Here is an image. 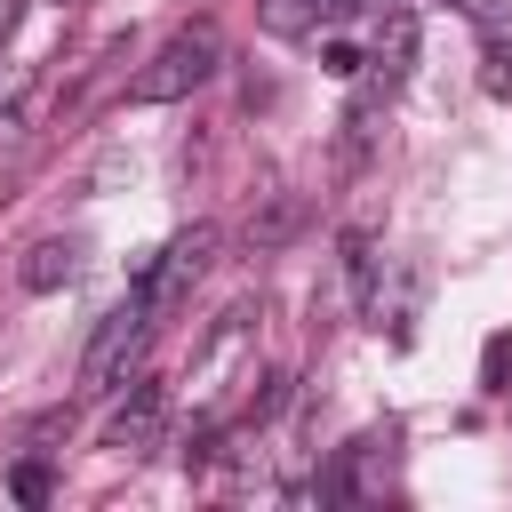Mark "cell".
<instances>
[{
  "instance_id": "10",
  "label": "cell",
  "mask_w": 512,
  "mask_h": 512,
  "mask_svg": "<svg viewBox=\"0 0 512 512\" xmlns=\"http://www.w3.org/2000/svg\"><path fill=\"white\" fill-rule=\"evenodd\" d=\"M256 24L280 40H304V32H320V0H256Z\"/></svg>"
},
{
  "instance_id": "7",
  "label": "cell",
  "mask_w": 512,
  "mask_h": 512,
  "mask_svg": "<svg viewBox=\"0 0 512 512\" xmlns=\"http://www.w3.org/2000/svg\"><path fill=\"white\" fill-rule=\"evenodd\" d=\"M304 232V192H264L256 208H248V224H240V240L256 248V256H272V248H288Z\"/></svg>"
},
{
  "instance_id": "12",
  "label": "cell",
  "mask_w": 512,
  "mask_h": 512,
  "mask_svg": "<svg viewBox=\"0 0 512 512\" xmlns=\"http://www.w3.org/2000/svg\"><path fill=\"white\" fill-rule=\"evenodd\" d=\"M480 392H512V336L504 328L480 344Z\"/></svg>"
},
{
  "instance_id": "11",
  "label": "cell",
  "mask_w": 512,
  "mask_h": 512,
  "mask_svg": "<svg viewBox=\"0 0 512 512\" xmlns=\"http://www.w3.org/2000/svg\"><path fill=\"white\" fill-rule=\"evenodd\" d=\"M8 496H16V504H48V496H56V472H48L40 456H24V464H8Z\"/></svg>"
},
{
  "instance_id": "8",
  "label": "cell",
  "mask_w": 512,
  "mask_h": 512,
  "mask_svg": "<svg viewBox=\"0 0 512 512\" xmlns=\"http://www.w3.org/2000/svg\"><path fill=\"white\" fill-rule=\"evenodd\" d=\"M344 288L360 312H384V256H376V232H344Z\"/></svg>"
},
{
  "instance_id": "2",
  "label": "cell",
  "mask_w": 512,
  "mask_h": 512,
  "mask_svg": "<svg viewBox=\"0 0 512 512\" xmlns=\"http://www.w3.org/2000/svg\"><path fill=\"white\" fill-rule=\"evenodd\" d=\"M152 328H160V312H152L144 296H128V304H112V312L96 320V336H88V352H80V392H120V384L136 376V360H144V344H152Z\"/></svg>"
},
{
  "instance_id": "6",
  "label": "cell",
  "mask_w": 512,
  "mask_h": 512,
  "mask_svg": "<svg viewBox=\"0 0 512 512\" xmlns=\"http://www.w3.org/2000/svg\"><path fill=\"white\" fill-rule=\"evenodd\" d=\"M408 72H416V8H408V0H384V24H376V40H368V80L392 96Z\"/></svg>"
},
{
  "instance_id": "4",
  "label": "cell",
  "mask_w": 512,
  "mask_h": 512,
  "mask_svg": "<svg viewBox=\"0 0 512 512\" xmlns=\"http://www.w3.org/2000/svg\"><path fill=\"white\" fill-rule=\"evenodd\" d=\"M160 432H168V384H160V376H128V400L112 408L104 448H112V456H152Z\"/></svg>"
},
{
  "instance_id": "14",
  "label": "cell",
  "mask_w": 512,
  "mask_h": 512,
  "mask_svg": "<svg viewBox=\"0 0 512 512\" xmlns=\"http://www.w3.org/2000/svg\"><path fill=\"white\" fill-rule=\"evenodd\" d=\"M320 64H328L336 80H360V72H368V56H360L352 40H336V32H328V48H320Z\"/></svg>"
},
{
  "instance_id": "5",
  "label": "cell",
  "mask_w": 512,
  "mask_h": 512,
  "mask_svg": "<svg viewBox=\"0 0 512 512\" xmlns=\"http://www.w3.org/2000/svg\"><path fill=\"white\" fill-rule=\"evenodd\" d=\"M248 336H256V312H248V304H232V312L216 320V336L200 344V360H192V376H184L200 408H216V392H224V376H232V368L248 360Z\"/></svg>"
},
{
  "instance_id": "15",
  "label": "cell",
  "mask_w": 512,
  "mask_h": 512,
  "mask_svg": "<svg viewBox=\"0 0 512 512\" xmlns=\"http://www.w3.org/2000/svg\"><path fill=\"white\" fill-rule=\"evenodd\" d=\"M360 8H368V0H320V24H352Z\"/></svg>"
},
{
  "instance_id": "3",
  "label": "cell",
  "mask_w": 512,
  "mask_h": 512,
  "mask_svg": "<svg viewBox=\"0 0 512 512\" xmlns=\"http://www.w3.org/2000/svg\"><path fill=\"white\" fill-rule=\"evenodd\" d=\"M208 256H216V232H208V224L176 232V240H168V248H160V256H152V264L136 272V296H144V304H152V312L168 320V312H176V304L192 296V280L208 272Z\"/></svg>"
},
{
  "instance_id": "9",
  "label": "cell",
  "mask_w": 512,
  "mask_h": 512,
  "mask_svg": "<svg viewBox=\"0 0 512 512\" xmlns=\"http://www.w3.org/2000/svg\"><path fill=\"white\" fill-rule=\"evenodd\" d=\"M72 272H80V240H32V248H24V264H16V280H24L32 296L64 288Z\"/></svg>"
},
{
  "instance_id": "13",
  "label": "cell",
  "mask_w": 512,
  "mask_h": 512,
  "mask_svg": "<svg viewBox=\"0 0 512 512\" xmlns=\"http://www.w3.org/2000/svg\"><path fill=\"white\" fill-rule=\"evenodd\" d=\"M464 16H472L488 40H512V0H464Z\"/></svg>"
},
{
  "instance_id": "1",
  "label": "cell",
  "mask_w": 512,
  "mask_h": 512,
  "mask_svg": "<svg viewBox=\"0 0 512 512\" xmlns=\"http://www.w3.org/2000/svg\"><path fill=\"white\" fill-rule=\"evenodd\" d=\"M216 64H224V32H216L208 16H200V24H176V32L144 56V72L128 80V96H136V104H176V96H192Z\"/></svg>"
}]
</instances>
